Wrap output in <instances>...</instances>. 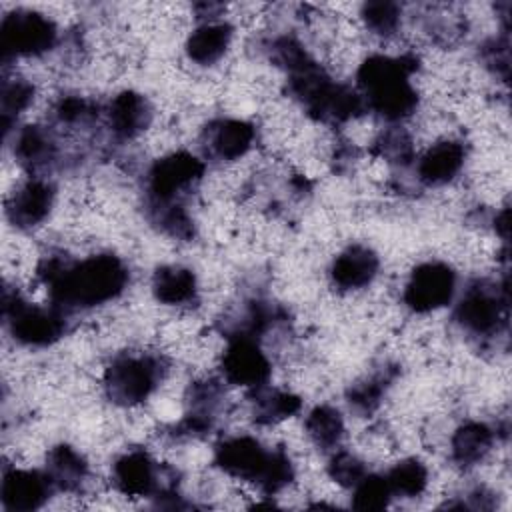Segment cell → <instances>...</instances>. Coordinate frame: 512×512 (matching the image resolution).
I'll return each mask as SVG.
<instances>
[{"label": "cell", "instance_id": "cell-25", "mask_svg": "<svg viewBox=\"0 0 512 512\" xmlns=\"http://www.w3.org/2000/svg\"><path fill=\"white\" fill-rule=\"evenodd\" d=\"M304 428H306V434L310 436V440L318 448L330 450V448L338 446V442L344 434V420L336 408L322 404V406H316L314 410H310V414L306 416Z\"/></svg>", "mask_w": 512, "mask_h": 512}, {"label": "cell", "instance_id": "cell-7", "mask_svg": "<svg viewBox=\"0 0 512 512\" xmlns=\"http://www.w3.org/2000/svg\"><path fill=\"white\" fill-rule=\"evenodd\" d=\"M508 302L506 284L500 288L492 282L478 280L466 288L456 306L454 318L474 336H492L506 324Z\"/></svg>", "mask_w": 512, "mask_h": 512}, {"label": "cell", "instance_id": "cell-35", "mask_svg": "<svg viewBox=\"0 0 512 512\" xmlns=\"http://www.w3.org/2000/svg\"><path fill=\"white\" fill-rule=\"evenodd\" d=\"M98 106H94L90 100L80 98V96H66L62 98L56 108L54 114L62 124H78V122H88L92 120L98 112Z\"/></svg>", "mask_w": 512, "mask_h": 512}, {"label": "cell", "instance_id": "cell-34", "mask_svg": "<svg viewBox=\"0 0 512 512\" xmlns=\"http://www.w3.org/2000/svg\"><path fill=\"white\" fill-rule=\"evenodd\" d=\"M328 474L336 484L354 488L366 474V468H364L362 460H358L354 454L338 452L332 456V460L328 464Z\"/></svg>", "mask_w": 512, "mask_h": 512}, {"label": "cell", "instance_id": "cell-21", "mask_svg": "<svg viewBox=\"0 0 512 512\" xmlns=\"http://www.w3.org/2000/svg\"><path fill=\"white\" fill-rule=\"evenodd\" d=\"M14 158L36 172L46 168L56 158V142L42 126H24L14 140Z\"/></svg>", "mask_w": 512, "mask_h": 512}, {"label": "cell", "instance_id": "cell-14", "mask_svg": "<svg viewBox=\"0 0 512 512\" xmlns=\"http://www.w3.org/2000/svg\"><path fill=\"white\" fill-rule=\"evenodd\" d=\"M52 204H54L52 184L40 178H30L18 190H14V194L8 198L6 216L16 228L28 230L38 226L50 214Z\"/></svg>", "mask_w": 512, "mask_h": 512}, {"label": "cell", "instance_id": "cell-2", "mask_svg": "<svg viewBox=\"0 0 512 512\" xmlns=\"http://www.w3.org/2000/svg\"><path fill=\"white\" fill-rule=\"evenodd\" d=\"M416 68L418 58L412 54L366 58L356 72L364 106L390 122L408 118L418 106V94L410 84V74Z\"/></svg>", "mask_w": 512, "mask_h": 512}, {"label": "cell", "instance_id": "cell-22", "mask_svg": "<svg viewBox=\"0 0 512 512\" xmlns=\"http://www.w3.org/2000/svg\"><path fill=\"white\" fill-rule=\"evenodd\" d=\"M196 276L184 266H160L152 278V292L158 302L176 306L196 298Z\"/></svg>", "mask_w": 512, "mask_h": 512}, {"label": "cell", "instance_id": "cell-4", "mask_svg": "<svg viewBox=\"0 0 512 512\" xmlns=\"http://www.w3.org/2000/svg\"><path fill=\"white\" fill-rule=\"evenodd\" d=\"M288 90L314 120L340 124L364 112V100L352 88L334 82L314 60L288 74Z\"/></svg>", "mask_w": 512, "mask_h": 512}, {"label": "cell", "instance_id": "cell-20", "mask_svg": "<svg viewBox=\"0 0 512 512\" xmlns=\"http://www.w3.org/2000/svg\"><path fill=\"white\" fill-rule=\"evenodd\" d=\"M232 40V28L226 22H206L198 26L186 42V54L196 64L208 66L224 56Z\"/></svg>", "mask_w": 512, "mask_h": 512}, {"label": "cell", "instance_id": "cell-18", "mask_svg": "<svg viewBox=\"0 0 512 512\" xmlns=\"http://www.w3.org/2000/svg\"><path fill=\"white\" fill-rule=\"evenodd\" d=\"M466 150L456 140H442L426 150L418 162V176L428 186L450 182L464 166Z\"/></svg>", "mask_w": 512, "mask_h": 512}, {"label": "cell", "instance_id": "cell-3", "mask_svg": "<svg viewBox=\"0 0 512 512\" xmlns=\"http://www.w3.org/2000/svg\"><path fill=\"white\" fill-rule=\"evenodd\" d=\"M214 464L232 478L256 484L272 496L294 480V466L282 448L266 450L252 436H234L214 450Z\"/></svg>", "mask_w": 512, "mask_h": 512}, {"label": "cell", "instance_id": "cell-1", "mask_svg": "<svg viewBox=\"0 0 512 512\" xmlns=\"http://www.w3.org/2000/svg\"><path fill=\"white\" fill-rule=\"evenodd\" d=\"M38 276L48 288L52 306L62 312L104 304L120 296L128 282V270L114 254H96L80 262L50 256L40 262Z\"/></svg>", "mask_w": 512, "mask_h": 512}, {"label": "cell", "instance_id": "cell-12", "mask_svg": "<svg viewBox=\"0 0 512 512\" xmlns=\"http://www.w3.org/2000/svg\"><path fill=\"white\" fill-rule=\"evenodd\" d=\"M220 368L230 384L260 388L270 376V362L254 338L234 334L222 354Z\"/></svg>", "mask_w": 512, "mask_h": 512}, {"label": "cell", "instance_id": "cell-11", "mask_svg": "<svg viewBox=\"0 0 512 512\" xmlns=\"http://www.w3.org/2000/svg\"><path fill=\"white\" fill-rule=\"evenodd\" d=\"M168 474L170 472L162 470L144 450L126 452L114 462L112 468L116 488L132 498L162 496L172 492L174 486L168 482L172 480Z\"/></svg>", "mask_w": 512, "mask_h": 512}, {"label": "cell", "instance_id": "cell-24", "mask_svg": "<svg viewBox=\"0 0 512 512\" xmlns=\"http://www.w3.org/2000/svg\"><path fill=\"white\" fill-rule=\"evenodd\" d=\"M254 420L258 424H276L282 422L290 416H294L300 406L302 400L292 394V392H284V390H276V388H254Z\"/></svg>", "mask_w": 512, "mask_h": 512}, {"label": "cell", "instance_id": "cell-29", "mask_svg": "<svg viewBox=\"0 0 512 512\" xmlns=\"http://www.w3.org/2000/svg\"><path fill=\"white\" fill-rule=\"evenodd\" d=\"M392 498L390 484L386 476L378 474H364L362 480L354 486L352 506L356 510H384Z\"/></svg>", "mask_w": 512, "mask_h": 512}, {"label": "cell", "instance_id": "cell-6", "mask_svg": "<svg viewBox=\"0 0 512 512\" xmlns=\"http://www.w3.org/2000/svg\"><path fill=\"white\" fill-rule=\"evenodd\" d=\"M2 316L10 334L28 346H48L66 330L64 312L56 306L42 308L26 302L18 292L4 290Z\"/></svg>", "mask_w": 512, "mask_h": 512}, {"label": "cell", "instance_id": "cell-28", "mask_svg": "<svg viewBox=\"0 0 512 512\" xmlns=\"http://www.w3.org/2000/svg\"><path fill=\"white\" fill-rule=\"evenodd\" d=\"M390 380H392V374L388 370H384L368 380L354 384L346 394L350 408L358 414H372L380 406V400H382L384 390Z\"/></svg>", "mask_w": 512, "mask_h": 512}, {"label": "cell", "instance_id": "cell-15", "mask_svg": "<svg viewBox=\"0 0 512 512\" xmlns=\"http://www.w3.org/2000/svg\"><path fill=\"white\" fill-rule=\"evenodd\" d=\"M378 256L372 248L362 244L348 246L332 262V282L342 290H356L368 286L378 272Z\"/></svg>", "mask_w": 512, "mask_h": 512}, {"label": "cell", "instance_id": "cell-19", "mask_svg": "<svg viewBox=\"0 0 512 512\" xmlns=\"http://www.w3.org/2000/svg\"><path fill=\"white\" fill-rule=\"evenodd\" d=\"M44 472L56 490L76 492L88 478V464L72 446L58 444L48 452Z\"/></svg>", "mask_w": 512, "mask_h": 512}, {"label": "cell", "instance_id": "cell-31", "mask_svg": "<svg viewBox=\"0 0 512 512\" xmlns=\"http://www.w3.org/2000/svg\"><path fill=\"white\" fill-rule=\"evenodd\" d=\"M372 152L392 164H410L414 160V146L406 130L402 128H390L384 130L378 140L374 142Z\"/></svg>", "mask_w": 512, "mask_h": 512}, {"label": "cell", "instance_id": "cell-5", "mask_svg": "<svg viewBox=\"0 0 512 512\" xmlns=\"http://www.w3.org/2000/svg\"><path fill=\"white\" fill-rule=\"evenodd\" d=\"M166 374V362L154 354H120L104 372L106 396L120 406L144 402Z\"/></svg>", "mask_w": 512, "mask_h": 512}, {"label": "cell", "instance_id": "cell-16", "mask_svg": "<svg viewBox=\"0 0 512 512\" xmlns=\"http://www.w3.org/2000/svg\"><path fill=\"white\" fill-rule=\"evenodd\" d=\"M204 140L210 154L218 160H236L250 150L254 128L244 120L224 118L206 126Z\"/></svg>", "mask_w": 512, "mask_h": 512}, {"label": "cell", "instance_id": "cell-37", "mask_svg": "<svg viewBox=\"0 0 512 512\" xmlns=\"http://www.w3.org/2000/svg\"><path fill=\"white\" fill-rule=\"evenodd\" d=\"M496 230L500 232V236L506 240L508 238V230H510V224H508V208H504L500 214H496Z\"/></svg>", "mask_w": 512, "mask_h": 512}, {"label": "cell", "instance_id": "cell-36", "mask_svg": "<svg viewBox=\"0 0 512 512\" xmlns=\"http://www.w3.org/2000/svg\"><path fill=\"white\" fill-rule=\"evenodd\" d=\"M482 56L488 66L508 76V42L506 40H500V38L488 40L482 48Z\"/></svg>", "mask_w": 512, "mask_h": 512}, {"label": "cell", "instance_id": "cell-30", "mask_svg": "<svg viewBox=\"0 0 512 512\" xmlns=\"http://www.w3.org/2000/svg\"><path fill=\"white\" fill-rule=\"evenodd\" d=\"M34 98V86L24 78H10L2 82V94H0V106H2V124L4 132L10 130L12 120L28 108V104Z\"/></svg>", "mask_w": 512, "mask_h": 512}, {"label": "cell", "instance_id": "cell-8", "mask_svg": "<svg viewBox=\"0 0 512 512\" xmlns=\"http://www.w3.org/2000/svg\"><path fill=\"white\" fill-rule=\"evenodd\" d=\"M56 26L32 10H14L2 18L0 50L4 62L16 56H40L56 44Z\"/></svg>", "mask_w": 512, "mask_h": 512}, {"label": "cell", "instance_id": "cell-33", "mask_svg": "<svg viewBox=\"0 0 512 512\" xmlns=\"http://www.w3.org/2000/svg\"><path fill=\"white\" fill-rule=\"evenodd\" d=\"M220 398H222V386L216 380L194 382L188 388V404L192 414L214 418V410L220 404Z\"/></svg>", "mask_w": 512, "mask_h": 512}, {"label": "cell", "instance_id": "cell-27", "mask_svg": "<svg viewBox=\"0 0 512 512\" xmlns=\"http://www.w3.org/2000/svg\"><path fill=\"white\" fill-rule=\"evenodd\" d=\"M148 214L152 224H156L164 234L172 238L190 240L194 236V222L180 202L148 206Z\"/></svg>", "mask_w": 512, "mask_h": 512}, {"label": "cell", "instance_id": "cell-13", "mask_svg": "<svg viewBox=\"0 0 512 512\" xmlns=\"http://www.w3.org/2000/svg\"><path fill=\"white\" fill-rule=\"evenodd\" d=\"M54 490L46 472L12 468L2 476L0 500L10 512H32L38 510Z\"/></svg>", "mask_w": 512, "mask_h": 512}, {"label": "cell", "instance_id": "cell-26", "mask_svg": "<svg viewBox=\"0 0 512 512\" xmlns=\"http://www.w3.org/2000/svg\"><path fill=\"white\" fill-rule=\"evenodd\" d=\"M386 480L390 484L392 494L404 496V498H416L426 490L428 470L418 458H406L386 474Z\"/></svg>", "mask_w": 512, "mask_h": 512}, {"label": "cell", "instance_id": "cell-23", "mask_svg": "<svg viewBox=\"0 0 512 512\" xmlns=\"http://www.w3.org/2000/svg\"><path fill=\"white\" fill-rule=\"evenodd\" d=\"M494 432L484 422H466L452 436V460L460 466L478 464L492 448Z\"/></svg>", "mask_w": 512, "mask_h": 512}, {"label": "cell", "instance_id": "cell-17", "mask_svg": "<svg viewBox=\"0 0 512 512\" xmlns=\"http://www.w3.org/2000/svg\"><path fill=\"white\" fill-rule=\"evenodd\" d=\"M152 120V108L148 100L132 90H124L108 106V122L118 138L130 140L142 134Z\"/></svg>", "mask_w": 512, "mask_h": 512}, {"label": "cell", "instance_id": "cell-10", "mask_svg": "<svg viewBox=\"0 0 512 512\" xmlns=\"http://www.w3.org/2000/svg\"><path fill=\"white\" fill-rule=\"evenodd\" d=\"M456 290V272L444 262L416 266L404 288V304L414 312H432L446 306Z\"/></svg>", "mask_w": 512, "mask_h": 512}, {"label": "cell", "instance_id": "cell-9", "mask_svg": "<svg viewBox=\"0 0 512 512\" xmlns=\"http://www.w3.org/2000/svg\"><path fill=\"white\" fill-rule=\"evenodd\" d=\"M204 176V162L190 152H172L156 160L148 172V206L176 204Z\"/></svg>", "mask_w": 512, "mask_h": 512}, {"label": "cell", "instance_id": "cell-32", "mask_svg": "<svg viewBox=\"0 0 512 512\" xmlns=\"http://www.w3.org/2000/svg\"><path fill=\"white\" fill-rule=\"evenodd\" d=\"M362 20L374 34L392 36L400 24V6L388 0L366 2L362 6Z\"/></svg>", "mask_w": 512, "mask_h": 512}]
</instances>
